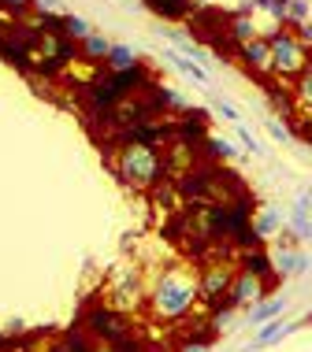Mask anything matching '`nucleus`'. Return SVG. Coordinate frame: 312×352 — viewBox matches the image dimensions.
<instances>
[{
	"label": "nucleus",
	"instance_id": "obj_20",
	"mask_svg": "<svg viewBox=\"0 0 312 352\" xmlns=\"http://www.w3.org/2000/svg\"><path fill=\"white\" fill-rule=\"evenodd\" d=\"M294 100H298L301 108H305L309 116H312V67H309V71L294 82Z\"/></svg>",
	"mask_w": 312,
	"mask_h": 352
},
{
	"label": "nucleus",
	"instance_id": "obj_18",
	"mask_svg": "<svg viewBox=\"0 0 312 352\" xmlns=\"http://www.w3.org/2000/svg\"><path fill=\"white\" fill-rule=\"evenodd\" d=\"M171 63H175V67L183 71V74H190V78H194L197 85H205V89L212 85V82H208V71L201 67V63H194L190 56H178V52H171Z\"/></svg>",
	"mask_w": 312,
	"mask_h": 352
},
{
	"label": "nucleus",
	"instance_id": "obj_19",
	"mask_svg": "<svg viewBox=\"0 0 312 352\" xmlns=\"http://www.w3.org/2000/svg\"><path fill=\"white\" fill-rule=\"evenodd\" d=\"M63 34H67L71 41H79V45H82L93 30H90V23H86L82 15H63Z\"/></svg>",
	"mask_w": 312,
	"mask_h": 352
},
{
	"label": "nucleus",
	"instance_id": "obj_32",
	"mask_svg": "<svg viewBox=\"0 0 312 352\" xmlns=\"http://www.w3.org/2000/svg\"><path fill=\"white\" fill-rule=\"evenodd\" d=\"M97 352H108V349H97Z\"/></svg>",
	"mask_w": 312,
	"mask_h": 352
},
{
	"label": "nucleus",
	"instance_id": "obj_13",
	"mask_svg": "<svg viewBox=\"0 0 312 352\" xmlns=\"http://www.w3.org/2000/svg\"><path fill=\"white\" fill-rule=\"evenodd\" d=\"M290 330H294V322H287V327H282L279 319H271V322H260L257 338H253V345L245 349V352H257V349H264V345H275V341H282V338L290 334Z\"/></svg>",
	"mask_w": 312,
	"mask_h": 352
},
{
	"label": "nucleus",
	"instance_id": "obj_17",
	"mask_svg": "<svg viewBox=\"0 0 312 352\" xmlns=\"http://www.w3.org/2000/svg\"><path fill=\"white\" fill-rule=\"evenodd\" d=\"M312 23V0H290L287 8V30H301Z\"/></svg>",
	"mask_w": 312,
	"mask_h": 352
},
{
	"label": "nucleus",
	"instance_id": "obj_4",
	"mask_svg": "<svg viewBox=\"0 0 312 352\" xmlns=\"http://www.w3.org/2000/svg\"><path fill=\"white\" fill-rule=\"evenodd\" d=\"M79 327L86 330V334L97 341L101 349H116V345H123V341H130V338H138L134 330H130V322H127V316L123 311H116V308H108V304H90L86 311L79 316Z\"/></svg>",
	"mask_w": 312,
	"mask_h": 352
},
{
	"label": "nucleus",
	"instance_id": "obj_5",
	"mask_svg": "<svg viewBox=\"0 0 312 352\" xmlns=\"http://www.w3.org/2000/svg\"><path fill=\"white\" fill-rule=\"evenodd\" d=\"M234 274H238V256H220V260H212L208 267L201 271V278H197V289H201V300L208 304V311L227 304V293H231V282Z\"/></svg>",
	"mask_w": 312,
	"mask_h": 352
},
{
	"label": "nucleus",
	"instance_id": "obj_30",
	"mask_svg": "<svg viewBox=\"0 0 312 352\" xmlns=\"http://www.w3.org/2000/svg\"><path fill=\"white\" fill-rule=\"evenodd\" d=\"M194 8H212V0H194Z\"/></svg>",
	"mask_w": 312,
	"mask_h": 352
},
{
	"label": "nucleus",
	"instance_id": "obj_27",
	"mask_svg": "<svg viewBox=\"0 0 312 352\" xmlns=\"http://www.w3.org/2000/svg\"><path fill=\"white\" fill-rule=\"evenodd\" d=\"M0 8H8L12 15H23L26 8H30V0H0Z\"/></svg>",
	"mask_w": 312,
	"mask_h": 352
},
{
	"label": "nucleus",
	"instance_id": "obj_29",
	"mask_svg": "<svg viewBox=\"0 0 312 352\" xmlns=\"http://www.w3.org/2000/svg\"><path fill=\"white\" fill-rule=\"evenodd\" d=\"M12 19H15V15H0V34H4V26L12 23Z\"/></svg>",
	"mask_w": 312,
	"mask_h": 352
},
{
	"label": "nucleus",
	"instance_id": "obj_9",
	"mask_svg": "<svg viewBox=\"0 0 312 352\" xmlns=\"http://www.w3.org/2000/svg\"><path fill=\"white\" fill-rule=\"evenodd\" d=\"M271 263H275L279 278H287V274H305L312 260L298 249V245H275V249H271Z\"/></svg>",
	"mask_w": 312,
	"mask_h": 352
},
{
	"label": "nucleus",
	"instance_id": "obj_25",
	"mask_svg": "<svg viewBox=\"0 0 312 352\" xmlns=\"http://www.w3.org/2000/svg\"><path fill=\"white\" fill-rule=\"evenodd\" d=\"M34 8H37V12H45V15H63L60 0H34Z\"/></svg>",
	"mask_w": 312,
	"mask_h": 352
},
{
	"label": "nucleus",
	"instance_id": "obj_26",
	"mask_svg": "<svg viewBox=\"0 0 312 352\" xmlns=\"http://www.w3.org/2000/svg\"><path fill=\"white\" fill-rule=\"evenodd\" d=\"M216 111H220V116H223L227 122H242V116H238V111H234L227 100H216Z\"/></svg>",
	"mask_w": 312,
	"mask_h": 352
},
{
	"label": "nucleus",
	"instance_id": "obj_15",
	"mask_svg": "<svg viewBox=\"0 0 312 352\" xmlns=\"http://www.w3.org/2000/svg\"><path fill=\"white\" fill-rule=\"evenodd\" d=\"M79 52H82V60L101 63V67H104V60H108V52H112V41H104L101 34H90L86 41L79 45Z\"/></svg>",
	"mask_w": 312,
	"mask_h": 352
},
{
	"label": "nucleus",
	"instance_id": "obj_6",
	"mask_svg": "<svg viewBox=\"0 0 312 352\" xmlns=\"http://www.w3.org/2000/svg\"><path fill=\"white\" fill-rule=\"evenodd\" d=\"M104 304L123 311V316L141 304V282H138L134 267H116L112 271V282H108V289H104Z\"/></svg>",
	"mask_w": 312,
	"mask_h": 352
},
{
	"label": "nucleus",
	"instance_id": "obj_23",
	"mask_svg": "<svg viewBox=\"0 0 312 352\" xmlns=\"http://www.w3.org/2000/svg\"><path fill=\"white\" fill-rule=\"evenodd\" d=\"M234 130H238V141H242V148H245V152H253V156H268V148H264L260 141L242 126V122H234Z\"/></svg>",
	"mask_w": 312,
	"mask_h": 352
},
{
	"label": "nucleus",
	"instance_id": "obj_8",
	"mask_svg": "<svg viewBox=\"0 0 312 352\" xmlns=\"http://www.w3.org/2000/svg\"><path fill=\"white\" fill-rule=\"evenodd\" d=\"M234 56H238V63H242L249 74H257V78H271L275 56H271V41H268V37H253V41L242 45Z\"/></svg>",
	"mask_w": 312,
	"mask_h": 352
},
{
	"label": "nucleus",
	"instance_id": "obj_28",
	"mask_svg": "<svg viewBox=\"0 0 312 352\" xmlns=\"http://www.w3.org/2000/svg\"><path fill=\"white\" fill-rule=\"evenodd\" d=\"M294 34H298V37H301V41H305V45H309V49H312V23H309V26H301V30H294Z\"/></svg>",
	"mask_w": 312,
	"mask_h": 352
},
{
	"label": "nucleus",
	"instance_id": "obj_7",
	"mask_svg": "<svg viewBox=\"0 0 312 352\" xmlns=\"http://www.w3.org/2000/svg\"><path fill=\"white\" fill-rule=\"evenodd\" d=\"M271 285H275V282L257 278V274H249V271H238V274H234V282H231V293H227V304H231V308H245V311H249L253 304L268 300Z\"/></svg>",
	"mask_w": 312,
	"mask_h": 352
},
{
	"label": "nucleus",
	"instance_id": "obj_11",
	"mask_svg": "<svg viewBox=\"0 0 312 352\" xmlns=\"http://www.w3.org/2000/svg\"><path fill=\"white\" fill-rule=\"evenodd\" d=\"M253 230H257L260 241H268V237H275L282 230V212L279 208H257V215H253Z\"/></svg>",
	"mask_w": 312,
	"mask_h": 352
},
{
	"label": "nucleus",
	"instance_id": "obj_3",
	"mask_svg": "<svg viewBox=\"0 0 312 352\" xmlns=\"http://www.w3.org/2000/svg\"><path fill=\"white\" fill-rule=\"evenodd\" d=\"M268 41H271V56H275L271 78H279L282 85H290V89H294V82L312 67V49L301 41L294 30H287V26H282L279 34H271Z\"/></svg>",
	"mask_w": 312,
	"mask_h": 352
},
{
	"label": "nucleus",
	"instance_id": "obj_10",
	"mask_svg": "<svg viewBox=\"0 0 312 352\" xmlns=\"http://www.w3.org/2000/svg\"><path fill=\"white\" fill-rule=\"evenodd\" d=\"M238 271H249V274H257V278H268V282H275L279 274H275V263H271V252L264 249H245L238 252Z\"/></svg>",
	"mask_w": 312,
	"mask_h": 352
},
{
	"label": "nucleus",
	"instance_id": "obj_21",
	"mask_svg": "<svg viewBox=\"0 0 312 352\" xmlns=\"http://www.w3.org/2000/svg\"><path fill=\"white\" fill-rule=\"evenodd\" d=\"M205 152H212V156H220V160L238 156V148L227 145V141H223V138H216V134H208V138H205Z\"/></svg>",
	"mask_w": 312,
	"mask_h": 352
},
{
	"label": "nucleus",
	"instance_id": "obj_31",
	"mask_svg": "<svg viewBox=\"0 0 312 352\" xmlns=\"http://www.w3.org/2000/svg\"><path fill=\"white\" fill-rule=\"evenodd\" d=\"M309 201H312V186H309Z\"/></svg>",
	"mask_w": 312,
	"mask_h": 352
},
{
	"label": "nucleus",
	"instance_id": "obj_12",
	"mask_svg": "<svg viewBox=\"0 0 312 352\" xmlns=\"http://www.w3.org/2000/svg\"><path fill=\"white\" fill-rule=\"evenodd\" d=\"M149 8L160 15V19H171V23H178V19H194V0H145Z\"/></svg>",
	"mask_w": 312,
	"mask_h": 352
},
{
	"label": "nucleus",
	"instance_id": "obj_1",
	"mask_svg": "<svg viewBox=\"0 0 312 352\" xmlns=\"http://www.w3.org/2000/svg\"><path fill=\"white\" fill-rule=\"evenodd\" d=\"M197 297H201L197 278L186 267L171 263V267H164V274L153 282V289H149V308H153L156 319L175 322V319L190 316V308H194Z\"/></svg>",
	"mask_w": 312,
	"mask_h": 352
},
{
	"label": "nucleus",
	"instance_id": "obj_2",
	"mask_svg": "<svg viewBox=\"0 0 312 352\" xmlns=\"http://www.w3.org/2000/svg\"><path fill=\"white\" fill-rule=\"evenodd\" d=\"M108 160L116 167V175L134 189H156L160 182H167V164L160 145H123Z\"/></svg>",
	"mask_w": 312,
	"mask_h": 352
},
{
	"label": "nucleus",
	"instance_id": "obj_24",
	"mask_svg": "<svg viewBox=\"0 0 312 352\" xmlns=\"http://www.w3.org/2000/svg\"><path fill=\"white\" fill-rule=\"evenodd\" d=\"M290 230L298 234V241H312V215H290Z\"/></svg>",
	"mask_w": 312,
	"mask_h": 352
},
{
	"label": "nucleus",
	"instance_id": "obj_16",
	"mask_svg": "<svg viewBox=\"0 0 312 352\" xmlns=\"http://www.w3.org/2000/svg\"><path fill=\"white\" fill-rule=\"evenodd\" d=\"M138 67V52L130 45H112L108 60H104V71H130Z\"/></svg>",
	"mask_w": 312,
	"mask_h": 352
},
{
	"label": "nucleus",
	"instance_id": "obj_14",
	"mask_svg": "<svg viewBox=\"0 0 312 352\" xmlns=\"http://www.w3.org/2000/svg\"><path fill=\"white\" fill-rule=\"evenodd\" d=\"M282 308H287V297H271V300H260V304H253V308L245 311V319H249L253 327H260V322H271V319H279V316H282Z\"/></svg>",
	"mask_w": 312,
	"mask_h": 352
},
{
	"label": "nucleus",
	"instance_id": "obj_33",
	"mask_svg": "<svg viewBox=\"0 0 312 352\" xmlns=\"http://www.w3.org/2000/svg\"><path fill=\"white\" fill-rule=\"evenodd\" d=\"M141 352H149V349H141Z\"/></svg>",
	"mask_w": 312,
	"mask_h": 352
},
{
	"label": "nucleus",
	"instance_id": "obj_22",
	"mask_svg": "<svg viewBox=\"0 0 312 352\" xmlns=\"http://www.w3.org/2000/svg\"><path fill=\"white\" fill-rule=\"evenodd\" d=\"M264 122H268V134L279 141V145H290L294 141V134H290V126L282 119H275V116H264Z\"/></svg>",
	"mask_w": 312,
	"mask_h": 352
}]
</instances>
